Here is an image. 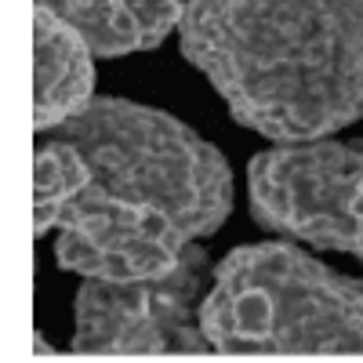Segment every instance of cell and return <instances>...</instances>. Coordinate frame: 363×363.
I'll return each instance as SVG.
<instances>
[{
  "label": "cell",
  "mask_w": 363,
  "mask_h": 363,
  "mask_svg": "<svg viewBox=\"0 0 363 363\" xmlns=\"http://www.w3.org/2000/svg\"><path fill=\"white\" fill-rule=\"evenodd\" d=\"M87 37L95 55L120 58L160 48L178 29L186 0H33Z\"/></svg>",
  "instance_id": "8"
},
{
  "label": "cell",
  "mask_w": 363,
  "mask_h": 363,
  "mask_svg": "<svg viewBox=\"0 0 363 363\" xmlns=\"http://www.w3.org/2000/svg\"><path fill=\"white\" fill-rule=\"evenodd\" d=\"M247 196L262 229L363 262V142H280L251 157Z\"/></svg>",
  "instance_id": "4"
},
{
  "label": "cell",
  "mask_w": 363,
  "mask_h": 363,
  "mask_svg": "<svg viewBox=\"0 0 363 363\" xmlns=\"http://www.w3.org/2000/svg\"><path fill=\"white\" fill-rule=\"evenodd\" d=\"M55 262L84 280H142L171 272L189 240L138 200L87 182V189L55 222Z\"/></svg>",
  "instance_id": "6"
},
{
  "label": "cell",
  "mask_w": 363,
  "mask_h": 363,
  "mask_svg": "<svg viewBox=\"0 0 363 363\" xmlns=\"http://www.w3.org/2000/svg\"><path fill=\"white\" fill-rule=\"evenodd\" d=\"M178 44L236 124L272 142L363 116V0H186Z\"/></svg>",
  "instance_id": "1"
},
{
  "label": "cell",
  "mask_w": 363,
  "mask_h": 363,
  "mask_svg": "<svg viewBox=\"0 0 363 363\" xmlns=\"http://www.w3.org/2000/svg\"><path fill=\"white\" fill-rule=\"evenodd\" d=\"M91 167L84 153L58 138V135H40L37 153H33V233L48 236L58 222V215L87 189Z\"/></svg>",
  "instance_id": "9"
},
{
  "label": "cell",
  "mask_w": 363,
  "mask_h": 363,
  "mask_svg": "<svg viewBox=\"0 0 363 363\" xmlns=\"http://www.w3.org/2000/svg\"><path fill=\"white\" fill-rule=\"evenodd\" d=\"M200 327L215 352H363V280L291 244H244L211 269Z\"/></svg>",
  "instance_id": "2"
},
{
  "label": "cell",
  "mask_w": 363,
  "mask_h": 363,
  "mask_svg": "<svg viewBox=\"0 0 363 363\" xmlns=\"http://www.w3.org/2000/svg\"><path fill=\"white\" fill-rule=\"evenodd\" d=\"M207 251L189 244L164 277L142 280H84L73 306L77 352H207L200 327V291L207 280Z\"/></svg>",
  "instance_id": "5"
},
{
  "label": "cell",
  "mask_w": 363,
  "mask_h": 363,
  "mask_svg": "<svg viewBox=\"0 0 363 363\" xmlns=\"http://www.w3.org/2000/svg\"><path fill=\"white\" fill-rule=\"evenodd\" d=\"M95 99V48L48 8L33 15V128L48 135Z\"/></svg>",
  "instance_id": "7"
},
{
  "label": "cell",
  "mask_w": 363,
  "mask_h": 363,
  "mask_svg": "<svg viewBox=\"0 0 363 363\" xmlns=\"http://www.w3.org/2000/svg\"><path fill=\"white\" fill-rule=\"evenodd\" d=\"M51 135L80 149L99 189L153 207L189 240L218 233L233 211L225 157L164 109L91 99Z\"/></svg>",
  "instance_id": "3"
}]
</instances>
